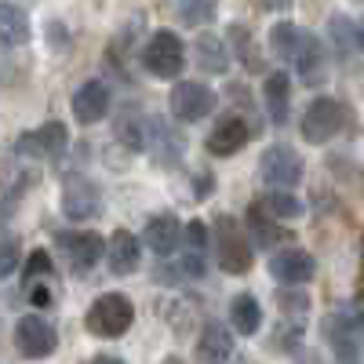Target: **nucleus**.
I'll return each instance as SVG.
<instances>
[{"label":"nucleus","instance_id":"24","mask_svg":"<svg viewBox=\"0 0 364 364\" xmlns=\"http://www.w3.org/2000/svg\"><path fill=\"white\" fill-rule=\"evenodd\" d=\"M230 324L240 331V336H255L262 324V306L255 295H237L230 302Z\"/></svg>","mask_w":364,"mask_h":364},{"label":"nucleus","instance_id":"40","mask_svg":"<svg viewBox=\"0 0 364 364\" xmlns=\"http://www.w3.org/2000/svg\"><path fill=\"white\" fill-rule=\"evenodd\" d=\"M357 37H360V51H364V22L357 26Z\"/></svg>","mask_w":364,"mask_h":364},{"label":"nucleus","instance_id":"36","mask_svg":"<svg viewBox=\"0 0 364 364\" xmlns=\"http://www.w3.org/2000/svg\"><path fill=\"white\" fill-rule=\"evenodd\" d=\"M48 41H51V48H58V51H66V44H70V41H66V26L51 18V22H48Z\"/></svg>","mask_w":364,"mask_h":364},{"label":"nucleus","instance_id":"26","mask_svg":"<svg viewBox=\"0 0 364 364\" xmlns=\"http://www.w3.org/2000/svg\"><path fill=\"white\" fill-rule=\"evenodd\" d=\"M149 149H154L161 161H168V149H171L175 157H182V149H186V139H182L175 128H168V120L154 117V128H149Z\"/></svg>","mask_w":364,"mask_h":364},{"label":"nucleus","instance_id":"2","mask_svg":"<svg viewBox=\"0 0 364 364\" xmlns=\"http://www.w3.org/2000/svg\"><path fill=\"white\" fill-rule=\"evenodd\" d=\"M146 73H154L161 80H175L182 70H186V44H182L178 33L171 29H157L154 37L146 41V48L139 51Z\"/></svg>","mask_w":364,"mask_h":364},{"label":"nucleus","instance_id":"14","mask_svg":"<svg viewBox=\"0 0 364 364\" xmlns=\"http://www.w3.org/2000/svg\"><path fill=\"white\" fill-rule=\"evenodd\" d=\"M73 117L80 124H99V120L109 113V87L102 80H84L73 91Z\"/></svg>","mask_w":364,"mask_h":364},{"label":"nucleus","instance_id":"18","mask_svg":"<svg viewBox=\"0 0 364 364\" xmlns=\"http://www.w3.org/2000/svg\"><path fill=\"white\" fill-rule=\"evenodd\" d=\"M233 357V336L226 324H208L197 339V360L200 364H226Z\"/></svg>","mask_w":364,"mask_h":364},{"label":"nucleus","instance_id":"30","mask_svg":"<svg viewBox=\"0 0 364 364\" xmlns=\"http://www.w3.org/2000/svg\"><path fill=\"white\" fill-rule=\"evenodd\" d=\"M328 29H331V41H336V48H339L343 58L353 51V44L360 48V37H357V29H353V22H350L346 15H331Z\"/></svg>","mask_w":364,"mask_h":364},{"label":"nucleus","instance_id":"33","mask_svg":"<svg viewBox=\"0 0 364 364\" xmlns=\"http://www.w3.org/2000/svg\"><path fill=\"white\" fill-rule=\"evenodd\" d=\"M299 284H288V291H277V306L284 310V314H291V317H302L310 310V299L302 295V291H295Z\"/></svg>","mask_w":364,"mask_h":364},{"label":"nucleus","instance_id":"17","mask_svg":"<svg viewBox=\"0 0 364 364\" xmlns=\"http://www.w3.org/2000/svg\"><path fill=\"white\" fill-rule=\"evenodd\" d=\"M295 73L306 87H317L328 77V58H324V48L314 33H306V44H302V51L295 55Z\"/></svg>","mask_w":364,"mask_h":364},{"label":"nucleus","instance_id":"8","mask_svg":"<svg viewBox=\"0 0 364 364\" xmlns=\"http://www.w3.org/2000/svg\"><path fill=\"white\" fill-rule=\"evenodd\" d=\"M15 346L26 360H44L58 350V331L41 314H26L15 324Z\"/></svg>","mask_w":364,"mask_h":364},{"label":"nucleus","instance_id":"38","mask_svg":"<svg viewBox=\"0 0 364 364\" xmlns=\"http://www.w3.org/2000/svg\"><path fill=\"white\" fill-rule=\"evenodd\" d=\"M87 364H124L120 357H109V353H99V357H91Z\"/></svg>","mask_w":364,"mask_h":364},{"label":"nucleus","instance_id":"21","mask_svg":"<svg viewBox=\"0 0 364 364\" xmlns=\"http://www.w3.org/2000/svg\"><path fill=\"white\" fill-rule=\"evenodd\" d=\"M277 223H281V219L273 215L266 204H252V208H248V230H252V237H255L259 248H273V245H281V240L288 237V230L277 226Z\"/></svg>","mask_w":364,"mask_h":364},{"label":"nucleus","instance_id":"20","mask_svg":"<svg viewBox=\"0 0 364 364\" xmlns=\"http://www.w3.org/2000/svg\"><path fill=\"white\" fill-rule=\"evenodd\" d=\"M106 259H109V269L117 273V277H128V273H135V269H139V240H135V233L113 230Z\"/></svg>","mask_w":364,"mask_h":364},{"label":"nucleus","instance_id":"4","mask_svg":"<svg viewBox=\"0 0 364 364\" xmlns=\"http://www.w3.org/2000/svg\"><path fill=\"white\" fill-rule=\"evenodd\" d=\"M343 124H346L343 102L324 95V99H314V102L306 106V113H302V120H299V132H302V139H306V142L321 146V142H328V139H336V135L343 132Z\"/></svg>","mask_w":364,"mask_h":364},{"label":"nucleus","instance_id":"19","mask_svg":"<svg viewBox=\"0 0 364 364\" xmlns=\"http://www.w3.org/2000/svg\"><path fill=\"white\" fill-rule=\"evenodd\" d=\"M262 95H266V109L273 124H288V109H291V80L284 70H273L262 84Z\"/></svg>","mask_w":364,"mask_h":364},{"label":"nucleus","instance_id":"12","mask_svg":"<svg viewBox=\"0 0 364 364\" xmlns=\"http://www.w3.org/2000/svg\"><path fill=\"white\" fill-rule=\"evenodd\" d=\"M149 128H154V120H149L139 106H120L117 117H113V135L120 139V146H128L132 154L149 149Z\"/></svg>","mask_w":364,"mask_h":364},{"label":"nucleus","instance_id":"32","mask_svg":"<svg viewBox=\"0 0 364 364\" xmlns=\"http://www.w3.org/2000/svg\"><path fill=\"white\" fill-rule=\"evenodd\" d=\"M299 339H302V317H295V321H291V328H288V321H284V324L269 336V346L284 353V350H295V346H299Z\"/></svg>","mask_w":364,"mask_h":364},{"label":"nucleus","instance_id":"29","mask_svg":"<svg viewBox=\"0 0 364 364\" xmlns=\"http://www.w3.org/2000/svg\"><path fill=\"white\" fill-rule=\"evenodd\" d=\"M262 204L277 219H299L302 215V204H299V197H291V190H269V193H262Z\"/></svg>","mask_w":364,"mask_h":364},{"label":"nucleus","instance_id":"28","mask_svg":"<svg viewBox=\"0 0 364 364\" xmlns=\"http://www.w3.org/2000/svg\"><path fill=\"white\" fill-rule=\"evenodd\" d=\"M230 51L240 58V63H245V70H259L262 63H259V58H255V44H252V33H248V29L245 26H230Z\"/></svg>","mask_w":364,"mask_h":364},{"label":"nucleus","instance_id":"15","mask_svg":"<svg viewBox=\"0 0 364 364\" xmlns=\"http://www.w3.org/2000/svg\"><path fill=\"white\" fill-rule=\"evenodd\" d=\"M186 237V226H178V219L171 215V211H161V215H154L146 223L142 230V240H146V248H154L157 255H171L178 248V240Z\"/></svg>","mask_w":364,"mask_h":364},{"label":"nucleus","instance_id":"39","mask_svg":"<svg viewBox=\"0 0 364 364\" xmlns=\"http://www.w3.org/2000/svg\"><path fill=\"white\" fill-rule=\"evenodd\" d=\"M208 190H211V178H208V175L197 178V193H208Z\"/></svg>","mask_w":364,"mask_h":364},{"label":"nucleus","instance_id":"37","mask_svg":"<svg viewBox=\"0 0 364 364\" xmlns=\"http://www.w3.org/2000/svg\"><path fill=\"white\" fill-rule=\"evenodd\" d=\"M51 299H55V295H51L48 288H41V284H29V302H33V306H41V310H44V306H51Z\"/></svg>","mask_w":364,"mask_h":364},{"label":"nucleus","instance_id":"1","mask_svg":"<svg viewBox=\"0 0 364 364\" xmlns=\"http://www.w3.org/2000/svg\"><path fill=\"white\" fill-rule=\"evenodd\" d=\"M132 321H135V306H132V299L120 295V291L99 295V299L87 306V314H84L87 331H91V336H99V339L124 336V331L132 328Z\"/></svg>","mask_w":364,"mask_h":364},{"label":"nucleus","instance_id":"9","mask_svg":"<svg viewBox=\"0 0 364 364\" xmlns=\"http://www.w3.org/2000/svg\"><path fill=\"white\" fill-rule=\"evenodd\" d=\"M55 245L63 248L73 269H91L109 252V240H102L95 230H63V233H55Z\"/></svg>","mask_w":364,"mask_h":364},{"label":"nucleus","instance_id":"10","mask_svg":"<svg viewBox=\"0 0 364 364\" xmlns=\"http://www.w3.org/2000/svg\"><path fill=\"white\" fill-rule=\"evenodd\" d=\"M63 211L73 223H87L102 211V193L87 175H66L63 182Z\"/></svg>","mask_w":364,"mask_h":364},{"label":"nucleus","instance_id":"7","mask_svg":"<svg viewBox=\"0 0 364 364\" xmlns=\"http://www.w3.org/2000/svg\"><path fill=\"white\" fill-rule=\"evenodd\" d=\"M259 175L266 186L273 190H291L302 182V157H299V149H291L288 142H277V146H269L262 161H259Z\"/></svg>","mask_w":364,"mask_h":364},{"label":"nucleus","instance_id":"41","mask_svg":"<svg viewBox=\"0 0 364 364\" xmlns=\"http://www.w3.org/2000/svg\"><path fill=\"white\" fill-rule=\"evenodd\" d=\"M161 364H182V360H178V357H164Z\"/></svg>","mask_w":364,"mask_h":364},{"label":"nucleus","instance_id":"31","mask_svg":"<svg viewBox=\"0 0 364 364\" xmlns=\"http://www.w3.org/2000/svg\"><path fill=\"white\" fill-rule=\"evenodd\" d=\"M55 273V262H51V255L44 252V248H37V252H29V259H26V269H22V284H33L37 277H51Z\"/></svg>","mask_w":364,"mask_h":364},{"label":"nucleus","instance_id":"16","mask_svg":"<svg viewBox=\"0 0 364 364\" xmlns=\"http://www.w3.org/2000/svg\"><path fill=\"white\" fill-rule=\"evenodd\" d=\"M324 336H328L331 350H336L339 357H353V353L360 350V324H357L353 314H346V310L328 314V321H324Z\"/></svg>","mask_w":364,"mask_h":364},{"label":"nucleus","instance_id":"23","mask_svg":"<svg viewBox=\"0 0 364 364\" xmlns=\"http://www.w3.org/2000/svg\"><path fill=\"white\" fill-rule=\"evenodd\" d=\"M197 66L204 73H215V77L230 70V51H226V44L215 33H200L197 37Z\"/></svg>","mask_w":364,"mask_h":364},{"label":"nucleus","instance_id":"22","mask_svg":"<svg viewBox=\"0 0 364 364\" xmlns=\"http://www.w3.org/2000/svg\"><path fill=\"white\" fill-rule=\"evenodd\" d=\"M302 44H306V33H302L295 22H273V29H269V51L277 58L295 63V55L302 51Z\"/></svg>","mask_w":364,"mask_h":364},{"label":"nucleus","instance_id":"27","mask_svg":"<svg viewBox=\"0 0 364 364\" xmlns=\"http://www.w3.org/2000/svg\"><path fill=\"white\" fill-rule=\"evenodd\" d=\"M175 4L186 26H208L219 15V0H175Z\"/></svg>","mask_w":364,"mask_h":364},{"label":"nucleus","instance_id":"6","mask_svg":"<svg viewBox=\"0 0 364 364\" xmlns=\"http://www.w3.org/2000/svg\"><path fill=\"white\" fill-rule=\"evenodd\" d=\"M215 102H219V95H215L208 84H200V80H178V84L171 87V95H168L171 117L186 120V124H197V120L211 117Z\"/></svg>","mask_w":364,"mask_h":364},{"label":"nucleus","instance_id":"5","mask_svg":"<svg viewBox=\"0 0 364 364\" xmlns=\"http://www.w3.org/2000/svg\"><path fill=\"white\" fill-rule=\"evenodd\" d=\"M70 146V132L63 120H48V124L33 128V132H22L15 139V154L18 157H33V161H58Z\"/></svg>","mask_w":364,"mask_h":364},{"label":"nucleus","instance_id":"25","mask_svg":"<svg viewBox=\"0 0 364 364\" xmlns=\"http://www.w3.org/2000/svg\"><path fill=\"white\" fill-rule=\"evenodd\" d=\"M0 37H4V48L8 51L29 41V18H26V11L18 4H11V0L0 8Z\"/></svg>","mask_w":364,"mask_h":364},{"label":"nucleus","instance_id":"34","mask_svg":"<svg viewBox=\"0 0 364 364\" xmlns=\"http://www.w3.org/2000/svg\"><path fill=\"white\" fill-rule=\"evenodd\" d=\"M204 248H208V226L200 219L186 223V252L190 255H204Z\"/></svg>","mask_w":364,"mask_h":364},{"label":"nucleus","instance_id":"11","mask_svg":"<svg viewBox=\"0 0 364 364\" xmlns=\"http://www.w3.org/2000/svg\"><path fill=\"white\" fill-rule=\"evenodd\" d=\"M269 273L277 277L281 284H306L314 281V273H317V262L306 248H281L277 255H269Z\"/></svg>","mask_w":364,"mask_h":364},{"label":"nucleus","instance_id":"13","mask_svg":"<svg viewBox=\"0 0 364 364\" xmlns=\"http://www.w3.org/2000/svg\"><path fill=\"white\" fill-rule=\"evenodd\" d=\"M248 139H252V128L245 124L240 117H226V120H219L215 128H211V135H208V154L211 157H233V154H240V149L248 146Z\"/></svg>","mask_w":364,"mask_h":364},{"label":"nucleus","instance_id":"3","mask_svg":"<svg viewBox=\"0 0 364 364\" xmlns=\"http://www.w3.org/2000/svg\"><path fill=\"white\" fill-rule=\"evenodd\" d=\"M215 255H219V266L233 277L252 269V245H248V233L233 215H215Z\"/></svg>","mask_w":364,"mask_h":364},{"label":"nucleus","instance_id":"35","mask_svg":"<svg viewBox=\"0 0 364 364\" xmlns=\"http://www.w3.org/2000/svg\"><path fill=\"white\" fill-rule=\"evenodd\" d=\"M18 240L11 237V233H4V252H0V273H4V277H8V273H15V266H18Z\"/></svg>","mask_w":364,"mask_h":364}]
</instances>
